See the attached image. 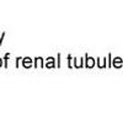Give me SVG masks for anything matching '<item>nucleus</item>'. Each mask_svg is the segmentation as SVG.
I'll return each instance as SVG.
<instances>
[{
  "instance_id": "nucleus-1",
  "label": "nucleus",
  "mask_w": 123,
  "mask_h": 123,
  "mask_svg": "<svg viewBox=\"0 0 123 123\" xmlns=\"http://www.w3.org/2000/svg\"><path fill=\"white\" fill-rule=\"evenodd\" d=\"M24 65H25V67H30V59H28V58H26V59L24 60Z\"/></svg>"
},
{
  "instance_id": "nucleus-3",
  "label": "nucleus",
  "mask_w": 123,
  "mask_h": 123,
  "mask_svg": "<svg viewBox=\"0 0 123 123\" xmlns=\"http://www.w3.org/2000/svg\"><path fill=\"white\" fill-rule=\"evenodd\" d=\"M1 65H3V60L0 59V68H1Z\"/></svg>"
},
{
  "instance_id": "nucleus-2",
  "label": "nucleus",
  "mask_w": 123,
  "mask_h": 123,
  "mask_svg": "<svg viewBox=\"0 0 123 123\" xmlns=\"http://www.w3.org/2000/svg\"><path fill=\"white\" fill-rule=\"evenodd\" d=\"M87 65H89V67H92V60H91V58H89V62H87Z\"/></svg>"
}]
</instances>
